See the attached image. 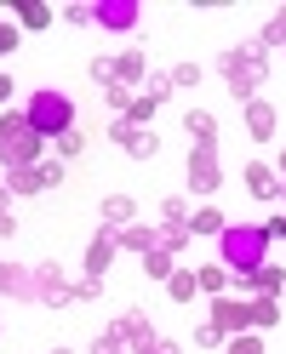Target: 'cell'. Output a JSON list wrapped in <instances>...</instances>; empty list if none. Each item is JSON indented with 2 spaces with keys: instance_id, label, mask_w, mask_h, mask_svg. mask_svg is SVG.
<instances>
[{
  "instance_id": "24",
  "label": "cell",
  "mask_w": 286,
  "mask_h": 354,
  "mask_svg": "<svg viewBox=\"0 0 286 354\" xmlns=\"http://www.w3.org/2000/svg\"><path fill=\"white\" fill-rule=\"evenodd\" d=\"M195 292H201V286H195V269H172V280H166V297H172V303H189Z\"/></svg>"
},
{
  "instance_id": "39",
  "label": "cell",
  "mask_w": 286,
  "mask_h": 354,
  "mask_svg": "<svg viewBox=\"0 0 286 354\" xmlns=\"http://www.w3.org/2000/svg\"><path fill=\"white\" fill-rule=\"evenodd\" d=\"M132 131H138V126H132V120H115V126H109V138H115V143L126 149V143H132Z\"/></svg>"
},
{
  "instance_id": "5",
  "label": "cell",
  "mask_w": 286,
  "mask_h": 354,
  "mask_svg": "<svg viewBox=\"0 0 286 354\" xmlns=\"http://www.w3.org/2000/svg\"><path fill=\"white\" fill-rule=\"evenodd\" d=\"M35 303H46V308H69L75 303V286H69V274H63L57 263H35Z\"/></svg>"
},
{
  "instance_id": "33",
  "label": "cell",
  "mask_w": 286,
  "mask_h": 354,
  "mask_svg": "<svg viewBox=\"0 0 286 354\" xmlns=\"http://www.w3.org/2000/svg\"><path fill=\"white\" fill-rule=\"evenodd\" d=\"M52 143H57V160H75L86 138H80V131H63V138H52Z\"/></svg>"
},
{
  "instance_id": "34",
  "label": "cell",
  "mask_w": 286,
  "mask_h": 354,
  "mask_svg": "<svg viewBox=\"0 0 286 354\" xmlns=\"http://www.w3.org/2000/svg\"><path fill=\"white\" fill-rule=\"evenodd\" d=\"M195 343H201V348H217V343H224V331H217L212 320H201V326H195Z\"/></svg>"
},
{
  "instance_id": "25",
  "label": "cell",
  "mask_w": 286,
  "mask_h": 354,
  "mask_svg": "<svg viewBox=\"0 0 286 354\" xmlns=\"http://www.w3.org/2000/svg\"><path fill=\"white\" fill-rule=\"evenodd\" d=\"M172 269H178V263H172V252H166V246L143 252V274H149V280H172Z\"/></svg>"
},
{
  "instance_id": "10",
  "label": "cell",
  "mask_w": 286,
  "mask_h": 354,
  "mask_svg": "<svg viewBox=\"0 0 286 354\" xmlns=\"http://www.w3.org/2000/svg\"><path fill=\"white\" fill-rule=\"evenodd\" d=\"M247 131L258 143H269V138H280V115H275V103H263V97H252L247 103Z\"/></svg>"
},
{
  "instance_id": "14",
  "label": "cell",
  "mask_w": 286,
  "mask_h": 354,
  "mask_svg": "<svg viewBox=\"0 0 286 354\" xmlns=\"http://www.w3.org/2000/svg\"><path fill=\"white\" fill-rule=\"evenodd\" d=\"M247 189L258 194V201H280V177H275V166H269V160H252V166H247Z\"/></svg>"
},
{
  "instance_id": "23",
  "label": "cell",
  "mask_w": 286,
  "mask_h": 354,
  "mask_svg": "<svg viewBox=\"0 0 286 354\" xmlns=\"http://www.w3.org/2000/svg\"><path fill=\"white\" fill-rule=\"evenodd\" d=\"M132 217H138V206H132L126 194H109V201H103V223H109V229H126Z\"/></svg>"
},
{
  "instance_id": "15",
  "label": "cell",
  "mask_w": 286,
  "mask_h": 354,
  "mask_svg": "<svg viewBox=\"0 0 286 354\" xmlns=\"http://www.w3.org/2000/svg\"><path fill=\"white\" fill-rule=\"evenodd\" d=\"M184 131L195 138V149H217V115H206V109H189Z\"/></svg>"
},
{
  "instance_id": "3",
  "label": "cell",
  "mask_w": 286,
  "mask_h": 354,
  "mask_svg": "<svg viewBox=\"0 0 286 354\" xmlns=\"http://www.w3.org/2000/svg\"><path fill=\"white\" fill-rule=\"evenodd\" d=\"M217 75H224V86H229L240 103H252L258 86H269V57H263L258 46H235V52L217 57Z\"/></svg>"
},
{
  "instance_id": "13",
  "label": "cell",
  "mask_w": 286,
  "mask_h": 354,
  "mask_svg": "<svg viewBox=\"0 0 286 354\" xmlns=\"http://www.w3.org/2000/svg\"><path fill=\"white\" fill-rule=\"evenodd\" d=\"M240 286H247V292L258 297V292H269V297H280V286H286V269L280 263H263V269H252V274H235Z\"/></svg>"
},
{
  "instance_id": "28",
  "label": "cell",
  "mask_w": 286,
  "mask_h": 354,
  "mask_svg": "<svg viewBox=\"0 0 286 354\" xmlns=\"http://www.w3.org/2000/svg\"><path fill=\"white\" fill-rule=\"evenodd\" d=\"M161 217H166V229L189 223V201H184V194H166V201H161Z\"/></svg>"
},
{
  "instance_id": "18",
  "label": "cell",
  "mask_w": 286,
  "mask_h": 354,
  "mask_svg": "<svg viewBox=\"0 0 286 354\" xmlns=\"http://www.w3.org/2000/svg\"><path fill=\"white\" fill-rule=\"evenodd\" d=\"M275 326H280V297L258 292L252 297V331H275Z\"/></svg>"
},
{
  "instance_id": "40",
  "label": "cell",
  "mask_w": 286,
  "mask_h": 354,
  "mask_svg": "<svg viewBox=\"0 0 286 354\" xmlns=\"http://www.w3.org/2000/svg\"><path fill=\"white\" fill-rule=\"evenodd\" d=\"M263 234H269V246H275V240H286V212L269 217V223H263Z\"/></svg>"
},
{
  "instance_id": "27",
  "label": "cell",
  "mask_w": 286,
  "mask_h": 354,
  "mask_svg": "<svg viewBox=\"0 0 286 354\" xmlns=\"http://www.w3.org/2000/svg\"><path fill=\"white\" fill-rule=\"evenodd\" d=\"M155 109H161V103H149V97L138 92V97H132V109H126L120 120H132V126H138V131H149V120H155Z\"/></svg>"
},
{
  "instance_id": "9",
  "label": "cell",
  "mask_w": 286,
  "mask_h": 354,
  "mask_svg": "<svg viewBox=\"0 0 286 354\" xmlns=\"http://www.w3.org/2000/svg\"><path fill=\"white\" fill-rule=\"evenodd\" d=\"M115 252H120V229L98 223L92 246H86V274H92V280H103V269H109V263H115Z\"/></svg>"
},
{
  "instance_id": "38",
  "label": "cell",
  "mask_w": 286,
  "mask_h": 354,
  "mask_svg": "<svg viewBox=\"0 0 286 354\" xmlns=\"http://www.w3.org/2000/svg\"><path fill=\"white\" fill-rule=\"evenodd\" d=\"M201 80V69H195V63H178V69H172V92H178V86H195Z\"/></svg>"
},
{
  "instance_id": "1",
  "label": "cell",
  "mask_w": 286,
  "mask_h": 354,
  "mask_svg": "<svg viewBox=\"0 0 286 354\" xmlns=\"http://www.w3.org/2000/svg\"><path fill=\"white\" fill-rule=\"evenodd\" d=\"M217 263L235 274H252L269 263V234H263V223H229L224 234H217Z\"/></svg>"
},
{
  "instance_id": "31",
  "label": "cell",
  "mask_w": 286,
  "mask_h": 354,
  "mask_svg": "<svg viewBox=\"0 0 286 354\" xmlns=\"http://www.w3.org/2000/svg\"><path fill=\"white\" fill-rule=\"evenodd\" d=\"M143 86H149V92H143L149 103H166V97H172V75H149Z\"/></svg>"
},
{
  "instance_id": "26",
  "label": "cell",
  "mask_w": 286,
  "mask_h": 354,
  "mask_svg": "<svg viewBox=\"0 0 286 354\" xmlns=\"http://www.w3.org/2000/svg\"><path fill=\"white\" fill-rule=\"evenodd\" d=\"M126 154H132V160H155V154H161V138H155V131H132Z\"/></svg>"
},
{
  "instance_id": "41",
  "label": "cell",
  "mask_w": 286,
  "mask_h": 354,
  "mask_svg": "<svg viewBox=\"0 0 286 354\" xmlns=\"http://www.w3.org/2000/svg\"><path fill=\"white\" fill-rule=\"evenodd\" d=\"M12 46H17V29H12V24H0V57H6Z\"/></svg>"
},
{
  "instance_id": "16",
  "label": "cell",
  "mask_w": 286,
  "mask_h": 354,
  "mask_svg": "<svg viewBox=\"0 0 286 354\" xmlns=\"http://www.w3.org/2000/svg\"><path fill=\"white\" fill-rule=\"evenodd\" d=\"M115 80L126 86V92H132V86H143V80H149V63H143V52H138V46L115 57Z\"/></svg>"
},
{
  "instance_id": "32",
  "label": "cell",
  "mask_w": 286,
  "mask_h": 354,
  "mask_svg": "<svg viewBox=\"0 0 286 354\" xmlns=\"http://www.w3.org/2000/svg\"><path fill=\"white\" fill-rule=\"evenodd\" d=\"M92 354H132V348L120 343V331H115V326H109V331H103V337L92 343Z\"/></svg>"
},
{
  "instance_id": "46",
  "label": "cell",
  "mask_w": 286,
  "mask_h": 354,
  "mask_svg": "<svg viewBox=\"0 0 286 354\" xmlns=\"http://www.w3.org/2000/svg\"><path fill=\"white\" fill-rule=\"evenodd\" d=\"M52 354H69V348H52Z\"/></svg>"
},
{
  "instance_id": "36",
  "label": "cell",
  "mask_w": 286,
  "mask_h": 354,
  "mask_svg": "<svg viewBox=\"0 0 286 354\" xmlns=\"http://www.w3.org/2000/svg\"><path fill=\"white\" fill-rule=\"evenodd\" d=\"M92 80L98 86H115V57H92Z\"/></svg>"
},
{
  "instance_id": "30",
  "label": "cell",
  "mask_w": 286,
  "mask_h": 354,
  "mask_svg": "<svg viewBox=\"0 0 286 354\" xmlns=\"http://www.w3.org/2000/svg\"><path fill=\"white\" fill-rule=\"evenodd\" d=\"M103 103L115 109V115H126V109H132V92H126V86L115 80V86H103Z\"/></svg>"
},
{
  "instance_id": "20",
  "label": "cell",
  "mask_w": 286,
  "mask_h": 354,
  "mask_svg": "<svg viewBox=\"0 0 286 354\" xmlns=\"http://www.w3.org/2000/svg\"><path fill=\"white\" fill-rule=\"evenodd\" d=\"M224 229H229V217L217 212V206H201V212H189V234H212V240H217Z\"/></svg>"
},
{
  "instance_id": "17",
  "label": "cell",
  "mask_w": 286,
  "mask_h": 354,
  "mask_svg": "<svg viewBox=\"0 0 286 354\" xmlns=\"http://www.w3.org/2000/svg\"><path fill=\"white\" fill-rule=\"evenodd\" d=\"M155 246H161V229H149V223H126L120 229V252H138L143 257V252H155Z\"/></svg>"
},
{
  "instance_id": "2",
  "label": "cell",
  "mask_w": 286,
  "mask_h": 354,
  "mask_svg": "<svg viewBox=\"0 0 286 354\" xmlns=\"http://www.w3.org/2000/svg\"><path fill=\"white\" fill-rule=\"evenodd\" d=\"M40 149H46V138L29 126V115L0 109V166H6V171H17V166H40Z\"/></svg>"
},
{
  "instance_id": "29",
  "label": "cell",
  "mask_w": 286,
  "mask_h": 354,
  "mask_svg": "<svg viewBox=\"0 0 286 354\" xmlns=\"http://www.w3.org/2000/svg\"><path fill=\"white\" fill-rule=\"evenodd\" d=\"M229 354H269V348H263V331H240V337H229Z\"/></svg>"
},
{
  "instance_id": "12",
  "label": "cell",
  "mask_w": 286,
  "mask_h": 354,
  "mask_svg": "<svg viewBox=\"0 0 286 354\" xmlns=\"http://www.w3.org/2000/svg\"><path fill=\"white\" fill-rule=\"evenodd\" d=\"M115 331H120V343H126V348L155 343V326H149V315H143V308H126V315L115 320Z\"/></svg>"
},
{
  "instance_id": "21",
  "label": "cell",
  "mask_w": 286,
  "mask_h": 354,
  "mask_svg": "<svg viewBox=\"0 0 286 354\" xmlns=\"http://www.w3.org/2000/svg\"><path fill=\"white\" fill-rule=\"evenodd\" d=\"M17 24H24L29 35L52 29V6H40V0H17Z\"/></svg>"
},
{
  "instance_id": "11",
  "label": "cell",
  "mask_w": 286,
  "mask_h": 354,
  "mask_svg": "<svg viewBox=\"0 0 286 354\" xmlns=\"http://www.w3.org/2000/svg\"><path fill=\"white\" fill-rule=\"evenodd\" d=\"M0 297L35 303V269H24V263H0Z\"/></svg>"
},
{
  "instance_id": "44",
  "label": "cell",
  "mask_w": 286,
  "mask_h": 354,
  "mask_svg": "<svg viewBox=\"0 0 286 354\" xmlns=\"http://www.w3.org/2000/svg\"><path fill=\"white\" fill-rule=\"evenodd\" d=\"M6 212H12V189L0 183V217H6Z\"/></svg>"
},
{
  "instance_id": "19",
  "label": "cell",
  "mask_w": 286,
  "mask_h": 354,
  "mask_svg": "<svg viewBox=\"0 0 286 354\" xmlns=\"http://www.w3.org/2000/svg\"><path fill=\"white\" fill-rule=\"evenodd\" d=\"M195 286H201L206 297H224L229 292V269L224 263H201V269H195Z\"/></svg>"
},
{
  "instance_id": "4",
  "label": "cell",
  "mask_w": 286,
  "mask_h": 354,
  "mask_svg": "<svg viewBox=\"0 0 286 354\" xmlns=\"http://www.w3.org/2000/svg\"><path fill=\"white\" fill-rule=\"evenodd\" d=\"M24 115H29V126L40 131V138H63V131H75V103L63 97V92H52V86H40Z\"/></svg>"
},
{
  "instance_id": "22",
  "label": "cell",
  "mask_w": 286,
  "mask_h": 354,
  "mask_svg": "<svg viewBox=\"0 0 286 354\" xmlns=\"http://www.w3.org/2000/svg\"><path fill=\"white\" fill-rule=\"evenodd\" d=\"M258 52H286V6L263 24V35H258Z\"/></svg>"
},
{
  "instance_id": "7",
  "label": "cell",
  "mask_w": 286,
  "mask_h": 354,
  "mask_svg": "<svg viewBox=\"0 0 286 354\" xmlns=\"http://www.w3.org/2000/svg\"><path fill=\"white\" fill-rule=\"evenodd\" d=\"M217 183H224L217 149H195V154H189V194H217Z\"/></svg>"
},
{
  "instance_id": "42",
  "label": "cell",
  "mask_w": 286,
  "mask_h": 354,
  "mask_svg": "<svg viewBox=\"0 0 286 354\" xmlns=\"http://www.w3.org/2000/svg\"><path fill=\"white\" fill-rule=\"evenodd\" d=\"M0 109H12V75H0Z\"/></svg>"
},
{
  "instance_id": "8",
  "label": "cell",
  "mask_w": 286,
  "mask_h": 354,
  "mask_svg": "<svg viewBox=\"0 0 286 354\" xmlns=\"http://www.w3.org/2000/svg\"><path fill=\"white\" fill-rule=\"evenodd\" d=\"M138 17H143L138 0H98V29H109V35H132Z\"/></svg>"
},
{
  "instance_id": "45",
  "label": "cell",
  "mask_w": 286,
  "mask_h": 354,
  "mask_svg": "<svg viewBox=\"0 0 286 354\" xmlns=\"http://www.w3.org/2000/svg\"><path fill=\"white\" fill-rule=\"evenodd\" d=\"M275 177H280V183H286V149H280V166H275Z\"/></svg>"
},
{
  "instance_id": "6",
  "label": "cell",
  "mask_w": 286,
  "mask_h": 354,
  "mask_svg": "<svg viewBox=\"0 0 286 354\" xmlns=\"http://www.w3.org/2000/svg\"><path fill=\"white\" fill-rule=\"evenodd\" d=\"M212 326L224 331V337H240V331H252V303H240V297H212Z\"/></svg>"
},
{
  "instance_id": "37",
  "label": "cell",
  "mask_w": 286,
  "mask_h": 354,
  "mask_svg": "<svg viewBox=\"0 0 286 354\" xmlns=\"http://www.w3.org/2000/svg\"><path fill=\"white\" fill-rule=\"evenodd\" d=\"M63 24H98V6H63Z\"/></svg>"
},
{
  "instance_id": "35",
  "label": "cell",
  "mask_w": 286,
  "mask_h": 354,
  "mask_svg": "<svg viewBox=\"0 0 286 354\" xmlns=\"http://www.w3.org/2000/svg\"><path fill=\"white\" fill-rule=\"evenodd\" d=\"M103 297V280H92V274H86L80 286H75V303H98Z\"/></svg>"
},
{
  "instance_id": "43",
  "label": "cell",
  "mask_w": 286,
  "mask_h": 354,
  "mask_svg": "<svg viewBox=\"0 0 286 354\" xmlns=\"http://www.w3.org/2000/svg\"><path fill=\"white\" fill-rule=\"evenodd\" d=\"M12 234H17V217L6 212V217H0V240H12Z\"/></svg>"
}]
</instances>
